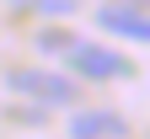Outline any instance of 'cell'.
Listing matches in <instances>:
<instances>
[{"instance_id": "cell-2", "label": "cell", "mask_w": 150, "mask_h": 139, "mask_svg": "<svg viewBox=\"0 0 150 139\" xmlns=\"http://www.w3.org/2000/svg\"><path fill=\"white\" fill-rule=\"evenodd\" d=\"M11 91H22V96H32L43 107H70L75 102V80L54 75V70H11Z\"/></svg>"}, {"instance_id": "cell-5", "label": "cell", "mask_w": 150, "mask_h": 139, "mask_svg": "<svg viewBox=\"0 0 150 139\" xmlns=\"http://www.w3.org/2000/svg\"><path fill=\"white\" fill-rule=\"evenodd\" d=\"M38 48H43V54H59V48H70V43H64L59 32H38Z\"/></svg>"}, {"instance_id": "cell-1", "label": "cell", "mask_w": 150, "mask_h": 139, "mask_svg": "<svg viewBox=\"0 0 150 139\" xmlns=\"http://www.w3.org/2000/svg\"><path fill=\"white\" fill-rule=\"evenodd\" d=\"M64 64L75 75H86V80H118V75H134V64H129L123 54H112L102 43H70L64 48Z\"/></svg>"}, {"instance_id": "cell-4", "label": "cell", "mask_w": 150, "mask_h": 139, "mask_svg": "<svg viewBox=\"0 0 150 139\" xmlns=\"http://www.w3.org/2000/svg\"><path fill=\"white\" fill-rule=\"evenodd\" d=\"M70 134L75 139H123L129 123H123L118 112H75L70 118Z\"/></svg>"}, {"instance_id": "cell-3", "label": "cell", "mask_w": 150, "mask_h": 139, "mask_svg": "<svg viewBox=\"0 0 150 139\" xmlns=\"http://www.w3.org/2000/svg\"><path fill=\"white\" fill-rule=\"evenodd\" d=\"M97 27L102 32H112V37H129V43H150V16L139 11V6H102L97 11Z\"/></svg>"}]
</instances>
